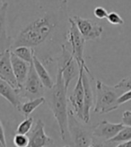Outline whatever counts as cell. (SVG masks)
<instances>
[{"instance_id":"cell-1","label":"cell","mask_w":131,"mask_h":147,"mask_svg":"<svg viewBox=\"0 0 131 147\" xmlns=\"http://www.w3.org/2000/svg\"><path fill=\"white\" fill-rule=\"evenodd\" d=\"M67 14L68 1L60 0L55 9L45 11L22 29L16 38L13 39L11 49L25 46L34 49L41 46L56 32Z\"/></svg>"},{"instance_id":"cell-2","label":"cell","mask_w":131,"mask_h":147,"mask_svg":"<svg viewBox=\"0 0 131 147\" xmlns=\"http://www.w3.org/2000/svg\"><path fill=\"white\" fill-rule=\"evenodd\" d=\"M68 90L65 87L62 72L59 68L57 73L56 84L51 89L49 106L51 109L53 115L59 125L60 137L63 141H68L69 136L68 130Z\"/></svg>"},{"instance_id":"cell-3","label":"cell","mask_w":131,"mask_h":147,"mask_svg":"<svg viewBox=\"0 0 131 147\" xmlns=\"http://www.w3.org/2000/svg\"><path fill=\"white\" fill-rule=\"evenodd\" d=\"M96 102L94 112L98 114H106L117 109L120 105L118 99L123 93L114 86H109L101 81H96Z\"/></svg>"},{"instance_id":"cell-4","label":"cell","mask_w":131,"mask_h":147,"mask_svg":"<svg viewBox=\"0 0 131 147\" xmlns=\"http://www.w3.org/2000/svg\"><path fill=\"white\" fill-rule=\"evenodd\" d=\"M68 23L69 28L67 32V40L71 46V54L74 57L79 67H85L87 65L84 59V50L86 40L80 33L73 18H68Z\"/></svg>"},{"instance_id":"cell-5","label":"cell","mask_w":131,"mask_h":147,"mask_svg":"<svg viewBox=\"0 0 131 147\" xmlns=\"http://www.w3.org/2000/svg\"><path fill=\"white\" fill-rule=\"evenodd\" d=\"M85 70L87 74H91L89 68L85 67H79V74H78V80L76 84L73 93L69 96L68 101L70 104V112L80 120H84V85H83V80L82 75L83 71Z\"/></svg>"},{"instance_id":"cell-6","label":"cell","mask_w":131,"mask_h":147,"mask_svg":"<svg viewBox=\"0 0 131 147\" xmlns=\"http://www.w3.org/2000/svg\"><path fill=\"white\" fill-rule=\"evenodd\" d=\"M68 130L73 147H90L93 139V131L91 132L76 117L68 113Z\"/></svg>"},{"instance_id":"cell-7","label":"cell","mask_w":131,"mask_h":147,"mask_svg":"<svg viewBox=\"0 0 131 147\" xmlns=\"http://www.w3.org/2000/svg\"><path fill=\"white\" fill-rule=\"evenodd\" d=\"M44 85L42 84L37 73H36L33 65L31 64L30 71L28 76L23 84L20 91V96L23 95L24 97L30 100H34L37 98L43 97L44 95Z\"/></svg>"},{"instance_id":"cell-8","label":"cell","mask_w":131,"mask_h":147,"mask_svg":"<svg viewBox=\"0 0 131 147\" xmlns=\"http://www.w3.org/2000/svg\"><path fill=\"white\" fill-rule=\"evenodd\" d=\"M61 48H62V55L59 60V68L62 72L65 87L68 90L71 81L79 74V67L76 61L75 60L74 57L72 56L71 52H69L65 44H62Z\"/></svg>"},{"instance_id":"cell-9","label":"cell","mask_w":131,"mask_h":147,"mask_svg":"<svg viewBox=\"0 0 131 147\" xmlns=\"http://www.w3.org/2000/svg\"><path fill=\"white\" fill-rule=\"evenodd\" d=\"M73 20L76 23L80 33L85 40H94L99 39L103 32V28L91 19L82 18L80 16H74Z\"/></svg>"},{"instance_id":"cell-10","label":"cell","mask_w":131,"mask_h":147,"mask_svg":"<svg viewBox=\"0 0 131 147\" xmlns=\"http://www.w3.org/2000/svg\"><path fill=\"white\" fill-rule=\"evenodd\" d=\"M0 78L8 83L13 88L20 92L21 88L14 76L11 63V49L0 55Z\"/></svg>"},{"instance_id":"cell-11","label":"cell","mask_w":131,"mask_h":147,"mask_svg":"<svg viewBox=\"0 0 131 147\" xmlns=\"http://www.w3.org/2000/svg\"><path fill=\"white\" fill-rule=\"evenodd\" d=\"M44 127V123L41 119H38L29 136V144L27 147H48L53 144V139L46 135Z\"/></svg>"},{"instance_id":"cell-12","label":"cell","mask_w":131,"mask_h":147,"mask_svg":"<svg viewBox=\"0 0 131 147\" xmlns=\"http://www.w3.org/2000/svg\"><path fill=\"white\" fill-rule=\"evenodd\" d=\"M124 127L123 123H111L107 120H103L93 128V136L105 141H110L117 136Z\"/></svg>"},{"instance_id":"cell-13","label":"cell","mask_w":131,"mask_h":147,"mask_svg":"<svg viewBox=\"0 0 131 147\" xmlns=\"http://www.w3.org/2000/svg\"><path fill=\"white\" fill-rule=\"evenodd\" d=\"M8 3L5 2L0 6V55L5 53L6 50L11 49L13 39L7 34L6 17Z\"/></svg>"},{"instance_id":"cell-14","label":"cell","mask_w":131,"mask_h":147,"mask_svg":"<svg viewBox=\"0 0 131 147\" xmlns=\"http://www.w3.org/2000/svg\"><path fill=\"white\" fill-rule=\"evenodd\" d=\"M90 78H93L92 74H87L85 70L83 71L82 80L84 91V109L83 122L88 123L90 121V110L93 104V92L90 83Z\"/></svg>"},{"instance_id":"cell-15","label":"cell","mask_w":131,"mask_h":147,"mask_svg":"<svg viewBox=\"0 0 131 147\" xmlns=\"http://www.w3.org/2000/svg\"><path fill=\"white\" fill-rule=\"evenodd\" d=\"M11 63H12L14 76L16 78V81L20 88H22V86L24 84L25 80L28 76V74L31 67V64L20 59L12 51H11Z\"/></svg>"},{"instance_id":"cell-16","label":"cell","mask_w":131,"mask_h":147,"mask_svg":"<svg viewBox=\"0 0 131 147\" xmlns=\"http://www.w3.org/2000/svg\"><path fill=\"white\" fill-rule=\"evenodd\" d=\"M0 95L8 101L14 108H16L20 111L22 105L20 92L1 78H0Z\"/></svg>"},{"instance_id":"cell-17","label":"cell","mask_w":131,"mask_h":147,"mask_svg":"<svg viewBox=\"0 0 131 147\" xmlns=\"http://www.w3.org/2000/svg\"><path fill=\"white\" fill-rule=\"evenodd\" d=\"M32 65H33L34 69H35L36 73H37L40 80L41 81L42 84L44 85V87L47 88V89L51 90L55 84L53 83V81H52L51 77H50L49 72L47 71L46 67H44V65L41 62V60L38 58V57L35 55V53L33 56Z\"/></svg>"},{"instance_id":"cell-18","label":"cell","mask_w":131,"mask_h":147,"mask_svg":"<svg viewBox=\"0 0 131 147\" xmlns=\"http://www.w3.org/2000/svg\"><path fill=\"white\" fill-rule=\"evenodd\" d=\"M11 51L17 57H19L20 59L24 60L29 64H32L35 49L29 48V47L22 46V47H17L16 49H13Z\"/></svg>"},{"instance_id":"cell-19","label":"cell","mask_w":131,"mask_h":147,"mask_svg":"<svg viewBox=\"0 0 131 147\" xmlns=\"http://www.w3.org/2000/svg\"><path fill=\"white\" fill-rule=\"evenodd\" d=\"M45 100H46L44 97L37 98L34 100H30L29 101H26L21 105L20 111H22V113L24 115L25 117H29V115L32 114L34 110L39 106H41L42 103H44Z\"/></svg>"},{"instance_id":"cell-20","label":"cell","mask_w":131,"mask_h":147,"mask_svg":"<svg viewBox=\"0 0 131 147\" xmlns=\"http://www.w3.org/2000/svg\"><path fill=\"white\" fill-rule=\"evenodd\" d=\"M130 140H131V127H124L119 132V134L110 141L112 143H123Z\"/></svg>"},{"instance_id":"cell-21","label":"cell","mask_w":131,"mask_h":147,"mask_svg":"<svg viewBox=\"0 0 131 147\" xmlns=\"http://www.w3.org/2000/svg\"><path fill=\"white\" fill-rule=\"evenodd\" d=\"M33 119L32 117H26V119L22 121L17 127V134L26 136L28 133H30L33 125Z\"/></svg>"},{"instance_id":"cell-22","label":"cell","mask_w":131,"mask_h":147,"mask_svg":"<svg viewBox=\"0 0 131 147\" xmlns=\"http://www.w3.org/2000/svg\"><path fill=\"white\" fill-rule=\"evenodd\" d=\"M107 21L111 24H113V25H122V24H124V20H123L122 17L116 12L109 13L108 16H107Z\"/></svg>"},{"instance_id":"cell-23","label":"cell","mask_w":131,"mask_h":147,"mask_svg":"<svg viewBox=\"0 0 131 147\" xmlns=\"http://www.w3.org/2000/svg\"><path fill=\"white\" fill-rule=\"evenodd\" d=\"M13 142L16 147H27L29 144V137L24 135L16 134L14 137Z\"/></svg>"},{"instance_id":"cell-24","label":"cell","mask_w":131,"mask_h":147,"mask_svg":"<svg viewBox=\"0 0 131 147\" xmlns=\"http://www.w3.org/2000/svg\"><path fill=\"white\" fill-rule=\"evenodd\" d=\"M114 87L119 89L120 91H121L122 92H125L127 91L131 90V76L120 80Z\"/></svg>"},{"instance_id":"cell-25","label":"cell","mask_w":131,"mask_h":147,"mask_svg":"<svg viewBox=\"0 0 131 147\" xmlns=\"http://www.w3.org/2000/svg\"><path fill=\"white\" fill-rule=\"evenodd\" d=\"M113 144L115 143H112L111 141H105L103 139L93 136L90 147H114Z\"/></svg>"},{"instance_id":"cell-26","label":"cell","mask_w":131,"mask_h":147,"mask_svg":"<svg viewBox=\"0 0 131 147\" xmlns=\"http://www.w3.org/2000/svg\"><path fill=\"white\" fill-rule=\"evenodd\" d=\"M93 14H94V16H95L97 19L103 20V19H107V16H108L109 13L107 12V10L105 8H103V7L97 6L93 10Z\"/></svg>"},{"instance_id":"cell-27","label":"cell","mask_w":131,"mask_h":147,"mask_svg":"<svg viewBox=\"0 0 131 147\" xmlns=\"http://www.w3.org/2000/svg\"><path fill=\"white\" fill-rule=\"evenodd\" d=\"M130 100H131V90L123 92L120 95V98L118 99V103H119V105L124 104V103H126V102L129 101Z\"/></svg>"},{"instance_id":"cell-28","label":"cell","mask_w":131,"mask_h":147,"mask_svg":"<svg viewBox=\"0 0 131 147\" xmlns=\"http://www.w3.org/2000/svg\"><path fill=\"white\" fill-rule=\"evenodd\" d=\"M122 123L125 127H131V111L126 110L122 115Z\"/></svg>"},{"instance_id":"cell-29","label":"cell","mask_w":131,"mask_h":147,"mask_svg":"<svg viewBox=\"0 0 131 147\" xmlns=\"http://www.w3.org/2000/svg\"><path fill=\"white\" fill-rule=\"evenodd\" d=\"M0 141L2 142V144L7 147V144H6V140H5V130H4V127H3V125L0 121Z\"/></svg>"},{"instance_id":"cell-30","label":"cell","mask_w":131,"mask_h":147,"mask_svg":"<svg viewBox=\"0 0 131 147\" xmlns=\"http://www.w3.org/2000/svg\"><path fill=\"white\" fill-rule=\"evenodd\" d=\"M115 147H131V140L130 141H127V142L120 143V144L116 145Z\"/></svg>"},{"instance_id":"cell-31","label":"cell","mask_w":131,"mask_h":147,"mask_svg":"<svg viewBox=\"0 0 131 147\" xmlns=\"http://www.w3.org/2000/svg\"><path fill=\"white\" fill-rule=\"evenodd\" d=\"M0 147H6V146H5L3 144H2V142L1 141H0Z\"/></svg>"},{"instance_id":"cell-32","label":"cell","mask_w":131,"mask_h":147,"mask_svg":"<svg viewBox=\"0 0 131 147\" xmlns=\"http://www.w3.org/2000/svg\"><path fill=\"white\" fill-rule=\"evenodd\" d=\"M5 0H0V3H5Z\"/></svg>"},{"instance_id":"cell-33","label":"cell","mask_w":131,"mask_h":147,"mask_svg":"<svg viewBox=\"0 0 131 147\" xmlns=\"http://www.w3.org/2000/svg\"><path fill=\"white\" fill-rule=\"evenodd\" d=\"M64 147H70L69 145H66V146H64Z\"/></svg>"}]
</instances>
